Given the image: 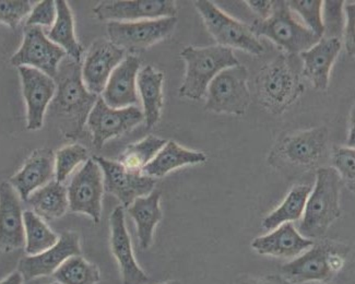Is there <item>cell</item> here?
<instances>
[{
    "instance_id": "1",
    "label": "cell",
    "mask_w": 355,
    "mask_h": 284,
    "mask_svg": "<svg viewBox=\"0 0 355 284\" xmlns=\"http://www.w3.org/2000/svg\"><path fill=\"white\" fill-rule=\"evenodd\" d=\"M296 55L281 54L263 66L256 78L259 103L275 115L284 114L303 94L302 69Z\"/></svg>"
},
{
    "instance_id": "2",
    "label": "cell",
    "mask_w": 355,
    "mask_h": 284,
    "mask_svg": "<svg viewBox=\"0 0 355 284\" xmlns=\"http://www.w3.org/2000/svg\"><path fill=\"white\" fill-rule=\"evenodd\" d=\"M343 181L332 168L317 170L316 184L307 199L299 233L309 240H320L341 215L340 196Z\"/></svg>"
},
{
    "instance_id": "3",
    "label": "cell",
    "mask_w": 355,
    "mask_h": 284,
    "mask_svg": "<svg viewBox=\"0 0 355 284\" xmlns=\"http://www.w3.org/2000/svg\"><path fill=\"white\" fill-rule=\"evenodd\" d=\"M80 62H64V67L58 69L56 77V94L54 106L57 116L62 119L66 134L70 137L83 130L85 121L98 96L89 92L83 83Z\"/></svg>"
},
{
    "instance_id": "4",
    "label": "cell",
    "mask_w": 355,
    "mask_h": 284,
    "mask_svg": "<svg viewBox=\"0 0 355 284\" xmlns=\"http://www.w3.org/2000/svg\"><path fill=\"white\" fill-rule=\"evenodd\" d=\"M186 64L185 78L178 91L180 98L200 101L209 85L218 73L227 68L240 65L233 49L227 47L187 46L180 53Z\"/></svg>"
},
{
    "instance_id": "5",
    "label": "cell",
    "mask_w": 355,
    "mask_h": 284,
    "mask_svg": "<svg viewBox=\"0 0 355 284\" xmlns=\"http://www.w3.org/2000/svg\"><path fill=\"white\" fill-rule=\"evenodd\" d=\"M256 37H265L284 49L288 55H299L314 46L320 37L294 18L284 0H273L269 18L256 19L250 26Z\"/></svg>"
},
{
    "instance_id": "6",
    "label": "cell",
    "mask_w": 355,
    "mask_h": 284,
    "mask_svg": "<svg viewBox=\"0 0 355 284\" xmlns=\"http://www.w3.org/2000/svg\"><path fill=\"white\" fill-rule=\"evenodd\" d=\"M195 7L200 13L209 33L219 46L240 49L256 56L265 52V47L250 26L232 18L209 0L195 1Z\"/></svg>"
},
{
    "instance_id": "7",
    "label": "cell",
    "mask_w": 355,
    "mask_h": 284,
    "mask_svg": "<svg viewBox=\"0 0 355 284\" xmlns=\"http://www.w3.org/2000/svg\"><path fill=\"white\" fill-rule=\"evenodd\" d=\"M248 80V68L241 64L222 70L207 89V111L244 115L252 101Z\"/></svg>"
},
{
    "instance_id": "8",
    "label": "cell",
    "mask_w": 355,
    "mask_h": 284,
    "mask_svg": "<svg viewBox=\"0 0 355 284\" xmlns=\"http://www.w3.org/2000/svg\"><path fill=\"white\" fill-rule=\"evenodd\" d=\"M329 141V130L320 126L284 136L269 155L271 166L280 161L291 166L314 168L324 158Z\"/></svg>"
},
{
    "instance_id": "9",
    "label": "cell",
    "mask_w": 355,
    "mask_h": 284,
    "mask_svg": "<svg viewBox=\"0 0 355 284\" xmlns=\"http://www.w3.org/2000/svg\"><path fill=\"white\" fill-rule=\"evenodd\" d=\"M66 56L64 49L46 37L43 28L26 26L22 44L11 57L10 64L17 68H34L55 79Z\"/></svg>"
},
{
    "instance_id": "10",
    "label": "cell",
    "mask_w": 355,
    "mask_h": 284,
    "mask_svg": "<svg viewBox=\"0 0 355 284\" xmlns=\"http://www.w3.org/2000/svg\"><path fill=\"white\" fill-rule=\"evenodd\" d=\"M176 24V17L136 22H108V39L125 52H141L170 37Z\"/></svg>"
},
{
    "instance_id": "11",
    "label": "cell",
    "mask_w": 355,
    "mask_h": 284,
    "mask_svg": "<svg viewBox=\"0 0 355 284\" xmlns=\"http://www.w3.org/2000/svg\"><path fill=\"white\" fill-rule=\"evenodd\" d=\"M103 173L98 163L89 159L72 177L67 188L70 211L88 215L98 223L102 215Z\"/></svg>"
},
{
    "instance_id": "12",
    "label": "cell",
    "mask_w": 355,
    "mask_h": 284,
    "mask_svg": "<svg viewBox=\"0 0 355 284\" xmlns=\"http://www.w3.org/2000/svg\"><path fill=\"white\" fill-rule=\"evenodd\" d=\"M144 121L139 106L113 109L98 96L87 119V126L92 134L94 147L101 149L104 143L134 130Z\"/></svg>"
},
{
    "instance_id": "13",
    "label": "cell",
    "mask_w": 355,
    "mask_h": 284,
    "mask_svg": "<svg viewBox=\"0 0 355 284\" xmlns=\"http://www.w3.org/2000/svg\"><path fill=\"white\" fill-rule=\"evenodd\" d=\"M103 173L104 190L114 195L121 206L128 208L139 197L155 190V179L142 172H135L121 166L119 161L94 157Z\"/></svg>"
},
{
    "instance_id": "14",
    "label": "cell",
    "mask_w": 355,
    "mask_h": 284,
    "mask_svg": "<svg viewBox=\"0 0 355 284\" xmlns=\"http://www.w3.org/2000/svg\"><path fill=\"white\" fill-rule=\"evenodd\" d=\"M340 243L322 240L281 268L282 278L292 284L329 281L335 276L330 257Z\"/></svg>"
},
{
    "instance_id": "15",
    "label": "cell",
    "mask_w": 355,
    "mask_h": 284,
    "mask_svg": "<svg viewBox=\"0 0 355 284\" xmlns=\"http://www.w3.org/2000/svg\"><path fill=\"white\" fill-rule=\"evenodd\" d=\"M93 12L100 21L136 22L173 18L178 8L173 0H113L98 3Z\"/></svg>"
},
{
    "instance_id": "16",
    "label": "cell",
    "mask_w": 355,
    "mask_h": 284,
    "mask_svg": "<svg viewBox=\"0 0 355 284\" xmlns=\"http://www.w3.org/2000/svg\"><path fill=\"white\" fill-rule=\"evenodd\" d=\"M18 70L26 105V128L32 132L41 130L47 107L56 94V82L34 68L19 67Z\"/></svg>"
},
{
    "instance_id": "17",
    "label": "cell",
    "mask_w": 355,
    "mask_h": 284,
    "mask_svg": "<svg viewBox=\"0 0 355 284\" xmlns=\"http://www.w3.org/2000/svg\"><path fill=\"white\" fill-rule=\"evenodd\" d=\"M81 255L80 238L76 232H64L57 243L43 253L26 256L19 261L18 272L24 281L51 276L72 256Z\"/></svg>"
},
{
    "instance_id": "18",
    "label": "cell",
    "mask_w": 355,
    "mask_h": 284,
    "mask_svg": "<svg viewBox=\"0 0 355 284\" xmlns=\"http://www.w3.org/2000/svg\"><path fill=\"white\" fill-rule=\"evenodd\" d=\"M124 49L110 39H100L93 43L81 68L83 83L91 94H103L106 83L115 68L125 58Z\"/></svg>"
},
{
    "instance_id": "19",
    "label": "cell",
    "mask_w": 355,
    "mask_h": 284,
    "mask_svg": "<svg viewBox=\"0 0 355 284\" xmlns=\"http://www.w3.org/2000/svg\"><path fill=\"white\" fill-rule=\"evenodd\" d=\"M110 225L112 253L119 264L123 284H144L149 282V276L140 268L135 258L123 206L116 207L112 212Z\"/></svg>"
},
{
    "instance_id": "20",
    "label": "cell",
    "mask_w": 355,
    "mask_h": 284,
    "mask_svg": "<svg viewBox=\"0 0 355 284\" xmlns=\"http://www.w3.org/2000/svg\"><path fill=\"white\" fill-rule=\"evenodd\" d=\"M24 209L16 189L9 181L0 183V253L24 247Z\"/></svg>"
},
{
    "instance_id": "21",
    "label": "cell",
    "mask_w": 355,
    "mask_h": 284,
    "mask_svg": "<svg viewBox=\"0 0 355 284\" xmlns=\"http://www.w3.org/2000/svg\"><path fill=\"white\" fill-rule=\"evenodd\" d=\"M140 66L141 62L138 57L128 55L115 68L101 96L108 106L113 109L138 106L140 100L137 89V77Z\"/></svg>"
},
{
    "instance_id": "22",
    "label": "cell",
    "mask_w": 355,
    "mask_h": 284,
    "mask_svg": "<svg viewBox=\"0 0 355 284\" xmlns=\"http://www.w3.org/2000/svg\"><path fill=\"white\" fill-rule=\"evenodd\" d=\"M343 48V42L337 39H322L309 51L301 53L302 76L314 89L326 91L329 87L330 71Z\"/></svg>"
},
{
    "instance_id": "23",
    "label": "cell",
    "mask_w": 355,
    "mask_h": 284,
    "mask_svg": "<svg viewBox=\"0 0 355 284\" xmlns=\"http://www.w3.org/2000/svg\"><path fill=\"white\" fill-rule=\"evenodd\" d=\"M55 154L49 149L34 151L9 184L16 189L21 200L26 202L34 191L54 181Z\"/></svg>"
},
{
    "instance_id": "24",
    "label": "cell",
    "mask_w": 355,
    "mask_h": 284,
    "mask_svg": "<svg viewBox=\"0 0 355 284\" xmlns=\"http://www.w3.org/2000/svg\"><path fill=\"white\" fill-rule=\"evenodd\" d=\"M314 244V240L302 236L292 223H284L267 236L254 238L252 248L260 255L296 258Z\"/></svg>"
},
{
    "instance_id": "25",
    "label": "cell",
    "mask_w": 355,
    "mask_h": 284,
    "mask_svg": "<svg viewBox=\"0 0 355 284\" xmlns=\"http://www.w3.org/2000/svg\"><path fill=\"white\" fill-rule=\"evenodd\" d=\"M161 191L155 189L148 196L139 197L128 208L129 215L134 219L139 246L144 251L151 247L157 223L162 220L160 207Z\"/></svg>"
},
{
    "instance_id": "26",
    "label": "cell",
    "mask_w": 355,
    "mask_h": 284,
    "mask_svg": "<svg viewBox=\"0 0 355 284\" xmlns=\"http://www.w3.org/2000/svg\"><path fill=\"white\" fill-rule=\"evenodd\" d=\"M207 155L199 151L188 150L175 141H168L153 160L142 170L152 179H160L176 168L206 162Z\"/></svg>"
},
{
    "instance_id": "27",
    "label": "cell",
    "mask_w": 355,
    "mask_h": 284,
    "mask_svg": "<svg viewBox=\"0 0 355 284\" xmlns=\"http://www.w3.org/2000/svg\"><path fill=\"white\" fill-rule=\"evenodd\" d=\"M163 81L164 75L152 66H146L137 77V89L144 106L142 112L148 130L160 121L163 107Z\"/></svg>"
},
{
    "instance_id": "28",
    "label": "cell",
    "mask_w": 355,
    "mask_h": 284,
    "mask_svg": "<svg viewBox=\"0 0 355 284\" xmlns=\"http://www.w3.org/2000/svg\"><path fill=\"white\" fill-rule=\"evenodd\" d=\"M26 202L31 206L32 211L47 221L62 218L69 209L67 188L56 179L34 191Z\"/></svg>"
},
{
    "instance_id": "29",
    "label": "cell",
    "mask_w": 355,
    "mask_h": 284,
    "mask_svg": "<svg viewBox=\"0 0 355 284\" xmlns=\"http://www.w3.org/2000/svg\"><path fill=\"white\" fill-rule=\"evenodd\" d=\"M56 10V20L52 28L45 32L46 37L53 43L62 47L73 62H80L83 48L76 37L75 22H73L71 9L67 1L57 0Z\"/></svg>"
},
{
    "instance_id": "30",
    "label": "cell",
    "mask_w": 355,
    "mask_h": 284,
    "mask_svg": "<svg viewBox=\"0 0 355 284\" xmlns=\"http://www.w3.org/2000/svg\"><path fill=\"white\" fill-rule=\"evenodd\" d=\"M311 191V187L309 185L294 186L282 204L263 219V229L272 231L284 223H292L301 219Z\"/></svg>"
},
{
    "instance_id": "31",
    "label": "cell",
    "mask_w": 355,
    "mask_h": 284,
    "mask_svg": "<svg viewBox=\"0 0 355 284\" xmlns=\"http://www.w3.org/2000/svg\"><path fill=\"white\" fill-rule=\"evenodd\" d=\"M26 253L28 256L37 255L54 246L58 236L51 230L44 220L32 210L24 212Z\"/></svg>"
},
{
    "instance_id": "32",
    "label": "cell",
    "mask_w": 355,
    "mask_h": 284,
    "mask_svg": "<svg viewBox=\"0 0 355 284\" xmlns=\"http://www.w3.org/2000/svg\"><path fill=\"white\" fill-rule=\"evenodd\" d=\"M53 276L60 284H96L101 280V272L96 265L76 255L64 261Z\"/></svg>"
},
{
    "instance_id": "33",
    "label": "cell",
    "mask_w": 355,
    "mask_h": 284,
    "mask_svg": "<svg viewBox=\"0 0 355 284\" xmlns=\"http://www.w3.org/2000/svg\"><path fill=\"white\" fill-rule=\"evenodd\" d=\"M166 142L168 141L162 138L148 136L141 141L129 145L121 155L119 162L128 170L142 172Z\"/></svg>"
},
{
    "instance_id": "34",
    "label": "cell",
    "mask_w": 355,
    "mask_h": 284,
    "mask_svg": "<svg viewBox=\"0 0 355 284\" xmlns=\"http://www.w3.org/2000/svg\"><path fill=\"white\" fill-rule=\"evenodd\" d=\"M89 160V151L83 145H66L55 153V179L64 184L78 166Z\"/></svg>"
},
{
    "instance_id": "35",
    "label": "cell",
    "mask_w": 355,
    "mask_h": 284,
    "mask_svg": "<svg viewBox=\"0 0 355 284\" xmlns=\"http://www.w3.org/2000/svg\"><path fill=\"white\" fill-rule=\"evenodd\" d=\"M345 1L326 0L322 1V20L324 26V39H337L341 41L345 28Z\"/></svg>"
},
{
    "instance_id": "36",
    "label": "cell",
    "mask_w": 355,
    "mask_h": 284,
    "mask_svg": "<svg viewBox=\"0 0 355 284\" xmlns=\"http://www.w3.org/2000/svg\"><path fill=\"white\" fill-rule=\"evenodd\" d=\"M288 8L301 17L305 26L315 35L322 39L324 26L322 20V0H290Z\"/></svg>"
},
{
    "instance_id": "37",
    "label": "cell",
    "mask_w": 355,
    "mask_h": 284,
    "mask_svg": "<svg viewBox=\"0 0 355 284\" xmlns=\"http://www.w3.org/2000/svg\"><path fill=\"white\" fill-rule=\"evenodd\" d=\"M334 170L339 174L343 185L354 191L355 150L354 148L335 147L332 154Z\"/></svg>"
},
{
    "instance_id": "38",
    "label": "cell",
    "mask_w": 355,
    "mask_h": 284,
    "mask_svg": "<svg viewBox=\"0 0 355 284\" xmlns=\"http://www.w3.org/2000/svg\"><path fill=\"white\" fill-rule=\"evenodd\" d=\"M32 8L33 3L28 0H0V24L15 30L28 17Z\"/></svg>"
},
{
    "instance_id": "39",
    "label": "cell",
    "mask_w": 355,
    "mask_h": 284,
    "mask_svg": "<svg viewBox=\"0 0 355 284\" xmlns=\"http://www.w3.org/2000/svg\"><path fill=\"white\" fill-rule=\"evenodd\" d=\"M56 1L43 0L36 3L32 8L31 13L26 19V26H47L52 28L56 20Z\"/></svg>"
},
{
    "instance_id": "40",
    "label": "cell",
    "mask_w": 355,
    "mask_h": 284,
    "mask_svg": "<svg viewBox=\"0 0 355 284\" xmlns=\"http://www.w3.org/2000/svg\"><path fill=\"white\" fill-rule=\"evenodd\" d=\"M345 10V28L343 37L345 39V47L347 54L354 56V31H355V6L354 3H347L343 7Z\"/></svg>"
},
{
    "instance_id": "41",
    "label": "cell",
    "mask_w": 355,
    "mask_h": 284,
    "mask_svg": "<svg viewBox=\"0 0 355 284\" xmlns=\"http://www.w3.org/2000/svg\"><path fill=\"white\" fill-rule=\"evenodd\" d=\"M250 6L254 12L259 17L260 20L269 18L273 9V0H248L245 1Z\"/></svg>"
},
{
    "instance_id": "42",
    "label": "cell",
    "mask_w": 355,
    "mask_h": 284,
    "mask_svg": "<svg viewBox=\"0 0 355 284\" xmlns=\"http://www.w3.org/2000/svg\"><path fill=\"white\" fill-rule=\"evenodd\" d=\"M237 284H292L279 276H243Z\"/></svg>"
},
{
    "instance_id": "43",
    "label": "cell",
    "mask_w": 355,
    "mask_h": 284,
    "mask_svg": "<svg viewBox=\"0 0 355 284\" xmlns=\"http://www.w3.org/2000/svg\"><path fill=\"white\" fill-rule=\"evenodd\" d=\"M24 276L17 270V272H13L12 274H9L5 279L1 280L0 284H24Z\"/></svg>"
},
{
    "instance_id": "44",
    "label": "cell",
    "mask_w": 355,
    "mask_h": 284,
    "mask_svg": "<svg viewBox=\"0 0 355 284\" xmlns=\"http://www.w3.org/2000/svg\"><path fill=\"white\" fill-rule=\"evenodd\" d=\"M352 115H351L350 132L347 136V147L354 148V107L352 109Z\"/></svg>"
},
{
    "instance_id": "45",
    "label": "cell",
    "mask_w": 355,
    "mask_h": 284,
    "mask_svg": "<svg viewBox=\"0 0 355 284\" xmlns=\"http://www.w3.org/2000/svg\"><path fill=\"white\" fill-rule=\"evenodd\" d=\"M164 284H180V281H170V282H166V283H164Z\"/></svg>"
},
{
    "instance_id": "46",
    "label": "cell",
    "mask_w": 355,
    "mask_h": 284,
    "mask_svg": "<svg viewBox=\"0 0 355 284\" xmlns=\"http://www.w3.org/2000/svg\"><path fill=\"white\" fill-rule=\"evenodd\" d=\"M314 284H326L324 282H315Z\"/></svg>"
},
{
    "instance_id": "47",
    "label": "cell",
    "mask_w": 355,
    "mask_h": 284,
    "mask_svg": "<svg viewBox=\"0 0 355 284\" xmlns=\"http://www.w3.org/2000/svg\"><path fill=\"white\" fill-rule=\"evenodd\" d=\"M52 284H60V283H58V282H55V283H52Z\"/></svg>"
}]
</instances>
